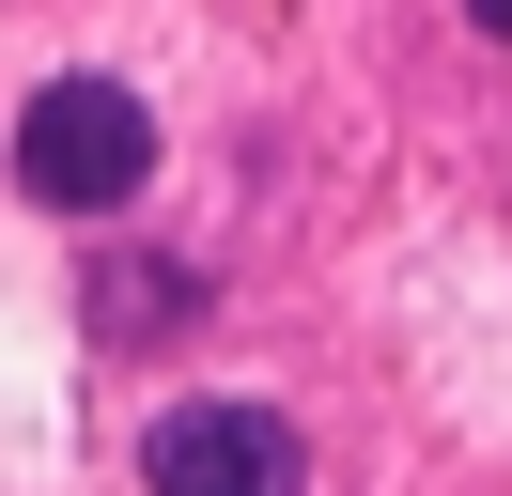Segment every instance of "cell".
I'll list each match as a JSON object with an SVG mask.
<instances>
[{
	"label": "cell",
	"instance_id": "2",
	"mask_svg": "<svg viewBox=\"0 0 512 496\" xmlns=\"http://www.w3.org/2000/svg\"><path fill=\"white\" fill-rule=\"evenodd\" d=\"M140 481L156 496H295V419H264V403H171L140 434Z\"/></svg>",
	"mask_w": 512,
	"mask_h": 496
},
{
	"label": "cell",
	"instance_id": "1",
	"mask_svg": "<svg viewBox=\"0 0 512 496\" xmlns=\"http://www.w3.org/2000/svg\"><path fill=\"white\" fill-rule=\"evenodd\" d=\"M140 171H156V109H140L125 78H47L32 109H16V186H32L47 217L140 202Z\"/></svg>",
	"mask_w": 512,
	"mask_h": 496
},
{
	"label": "cell",
	"instance_id": "3",
	"mask_svg": "<svg viewBox=\"0 0 512 496\" xmlns=\"http://www.w3.org/2000/svg\"><path fill=\"white\" fill-rule=\"evenodd\" d=\"M466 16H481V31H497V47H512V0H466Z\"/></svg>",
	"mask_w": 512,
	"mask_h": 496
}]
</instances>
